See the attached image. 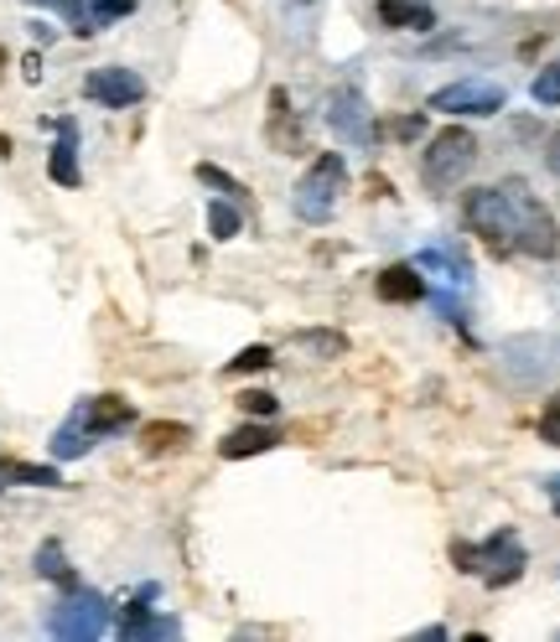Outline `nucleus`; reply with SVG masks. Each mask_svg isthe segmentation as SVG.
<instances>
[{
	"label": "nucleus",
	"mask_w": 560,
	"mask_h": 642,
	"mask_svg": "<svg viewBox=\"0 0 560 642\" xmlns=\"http://www.w3.org/2000/svg\"><path fill=\"white\" fill-rule=\"evenodd\" d=\"M503 197H509V208H514V244L519 255L530 259H556L560 255V228H556V213L530 192V181L524 177H509L499 181Z\"/></svg>",
	"instance_id": "1"
},
{
	"label": "nucleus",
	"mask_w": 560,
	"mask_h": 642,
	"mask_svg": "<svg viewBox=\"0 0 560 642\" xmlns=\"http://www.w3.org/2000/svg\"><path fill=\"white\" fill-rule=\"evenodd\" d=\"M472 166H478V135L462 130V125H446V130H436L431 140H425V150H421V181L436 197L452 192V187L468 177Z\"/></svg>",
	"instance_id": "2"
},
{
	"label": "nucleus",
	"mask_w": 560,
	"mask_h": 642,
	"mask_svg": "<svg viewBox=\"0 0 560 642\" xmlns=\"http://www.w3.org/2000/svg\"><path fill=\"white\" fill-rule=\"evenodd\" d=\"M343 192H348V166H343L337 150H327V156H317V166L296 181L291 208H296L302 224H327V218L337 213V197H343Z\"/></svg>",
	"instance_id": "3"
},
{
	"label": "nucleus",
	"mask_w": 560,
	"mask_h": 642,
	"mask_svg": "<svg viewBox=\"0 0 560 642\" xmlns=\"http://www.w3.org/2000/svg\"><path fill=\"white\" fill-rule=\"evenodd\" d=\"M462 218H468V228L488 244V249H493V255H519V244H514V208H509L503 187H478V192H468V203H462Z\"/></svg>",
	"instance_id": "4"
},
{
	"label": "nucleus",
	"mask_w": 560,
	"mask_h": 642,
	"mask_svg": "<svg viewBox=\"0 0 560 642\" xmlns=\"http://www.w3.org/2000/svg\"><path fill=\"white\" fill-rule=\"evenodd\" d=\"M47 632L52 638H68V642H94L109 632V601L99 596V591H78V585H68V596L52 606V616H47Z\"/></svg>",
	"instance_id": "5"
},
{
	"label": "nucleus",
	"mask_w": 560,
	"mask_h": 642,
	"mask_svg": "<svg viewBox=\"0 0 560 642\" xmlns=\"http://www.w3.org/2000/svg\"><path fill=\"white\" fill-rule=\"evenodd\" d=\"M524 570H530V554H524V544H519L514 529H499L488 544H478V575H483L488 591L514 585Z\"/></svg>",
	"instance_id": "6"
},
{
	"label": "nucleus",
	"mask_w": 560,
	"mask_h": 642,
	"mask_svg": "<svg viewBox=\"0 0 560 642\" xmlns=\"http://www.w3.org/2000/svg\"><path fill=\"white\" fill-rule=\"evenodd\" d=\"M327 130H333L343 146H358V150L374 146V115H369L364 93L353 89V83H337L333 99H327Z\"/></svg>",
	"instance_id": "7"
},
{
	"label": "nucleus",
	"mask_w": 560,
	"mask_h": 642,
	"mask_svg": "<svg viewBox=\"0 0 560 642\" xmlns=\"http://www.w3.org/2000/svg\"><path fill=\"white\" fill-rule=\"evenodd\" d=\"M503 83H488V78H462V83H446V89L431 93V109L436 115H462V120H472V115H499L503 109Z\"/></svg>",
	"instance_id": "8"
},
{
	"label": "nucleus",
	"mask_w": 560,
	"mask_h": 642,
	"mask_svg": "<svg viewBox=\"0 0 560 642\" xmlns=\"http://www.w3.org/2000/svg\"><path fill=\"white\" fill-rule=\"evenodd\" d=\"M83 93L105 109H130L146 99V78H140L136 68H94V73L83 78Z\"/></svg>",
	"instance_id": "9"
},
{
	"label": "nucleus",
	"mask_w": 560,
	"mask_h": 642,
	"mask_svg": "<svg viewBox=\"0 0 560 642\" xmlns=\"http://www.w3.org/2000/svg\"><path fill=\"white\" fill-rule=\"evenodd\" d=\"M275 425H265V419H249V425H239V431H228L224 441H218V456L224 462H244V456H265V451H275Z\"/></svg>",
	"instance_id": "10"
},
{
	"label": "nucleus",
	"mask_w": 560,
	"mask_h": 642,
	"mask_svg": "<svg viewBox=\"0 0 560 642\" xmlns=\"http://www.w3.org/2000/svg\"><path fill=\"white\" fill-rule=\"evenodd\" d=\"M47 177L58 181V187H78L83 171H78V125L73 120H58V146L47 156Z\"/></svg>",
	"instance_id": "11"
},
{
	"label": "nucleus",
	"mask_w": 560,
	"mask_h": 642,
	"mask_svg": "<svg viewBox=\"0 0 560 642\" xmlns=\"http://www.w3.org/2000/svg\"><path fill=\"white\" fill-rule=\"evenodd\" d=\"M379 300H425V280H421V265H384L379 269V280H374Z\"/></svg>",
	"instance_id": "12"
},
{
	"label": "nucleus",
	"mask_w": 560,
	"mask_h": 642,
	"mask_svg": "<svg viewBox=\"0 0 560 642\" xmlns=\"http://www.w3.org/2000/svg\"><path fill=\"white\" fill-rule=\"evenodd\" d=\"M83 419H89L94 435H115L125 425H136V409L120 394H99V399H83Z\"/></svg>",
	"instance_id": "13"
},
{
	"label": "nucleus",
	"mask_w": 560,
	"mask_h": 642,
	"mask_svg": "<svg viewBox=\"0 0 560 642\" xmlns=\"http://www.w3.org/2000/svg\"><path fill=\"white\" fill-rule=\"evenodd\" d=\"M379 21L390 31H436V11L425 0H379Z\"/></svg>",
	"instance_id": "14"
},
{
	"label": "nucleus",
	"mask_w": 560,
	"mask_h": 642,
	"mask_svg": "<svg viewBox=\"0 0 560 642\" xmlns=\"http://www.w3.org/2000/svg\"><path fill=\"white\" fill-rule=\"evenodd\" d=\"M94 441H99V435L89 431V419H83V404H78L73 415L58 425V435H52V456H58V462H78V456H83Z\"/></svg>",
	"instance_id": "15"
},
{
	"label": "nucleus",
	"mask_w": 560,
	"mask_h": 642,
	"mask_svg": "<svg viewBox=\"0 0 560 642\" xmlns=\"http://www.w3.org/2000/svg\"><path fill=\"white\" fill-rule=\"evenodd\" d=\"M187 441H193V431H187V425H177V419H151V425H140V446L151 451V456L183 451Z\"/></svg>",
	"instance_id": "16"
},
{
	"label": "nucleus",
	"mask_w": 560,
	"mask_h": 642,
	"mask_svg": "<svg viewBox=\"0 0 560 642\" xmlns=\"http://www.w3.org/2000/svg\"><path fill=\"white\" fill-rule=\"evenodd\" d=\"M21 482V487H62L58 466H37V462H0V487Z\"/></svg>",
	"instance_id": "17"
},
{
	"label": "nucleus",
	"mask_w": 560,
	"mask_h": 642,
	"mask_svg": "<svg viewBox=\"0 0 560 642\" xmlns=\"http://www.w3.org/2000/svg\"><path fill=\"white\" fill-rule=\"evenodd\" d=\"M271 135L286 150H302V135H296V120H291V93L286 89L271 93Z\"/></svg>",
	"instance_id": "18"
},
{
	"label": "nucleus",
	"mask_w": 560,
	"mask_h": 642,
	"mask_svg": "<svg viewBox=\"0 0 560 642\" xmlns=\"http://www.w3.org/2000/svg\"><path fill=\"white\" fill-rule=\"evenodd\" d=\"M415 265H421V269H441V275H446V285H456V290H468V285H472V269L462 265L456 255H446V249H421V255H415Z\"/></svg>",
	"instance_id": "19"
},
{
	"label": "nucleus",
	"mask_w": 560,
	"mask_h": 642,
	"mask_svg": "<svg viewBox=\"0 0 560 642\" xmlns=\"http://www.w3.org/2000/svg\"><path fill=\"white\" fill-rule=\"evenodd\" d=\"M120 638H177V622L171 616H146V612H125V622H120Z\"/></svg>",
	"instance_id": "20"
},
{
	"label": "nucleus",
	"mask_w": 560,
	"mask_h": 642,
	"mask_svg": "<svg viewBox=\"0 0 560 642\" xmlns=\"http://www.w3.org/2000/svg\"><path fill=\"white\" fill-rule=\"evenodd\" d=\"M37 575H42V581H58V585H73V570H68V560H62L58 539H47L42 550H37Z\"/></svg>",
	"instance_id": "21"
},
{
	"label": "nucleus",
	"mask_w": 560,
	"mask_h": 642,
	"mask_svg": "<svg viewBox=\"0 0 560 642\" xmlns=\"http://www.w3.org/2000/svg\"><path fill=\"white\" fill-rule=\"evenodd\" d=\"M208 234L218 244H228V239H239L244 234V218H239V208L234 203H213L208 208Z\"/></svg>",
	"instance_id": "22"
},
{
	"label": "nucleus",
	"mask_w": 560,
	"mask_h": 642,
	"mask_svg": "<svg viewBox=\"0 0 560 642\" xmlns=\"http://www.w3.org/2000/svg\"><path fill=\"white\" fill-rule=\"evenodd\" d=\"M296 343L312 347V353H327V358H348V337L343 332H296Z\"/></svg>",
	"instance_id": "23"
},
{
	"label": "nucleus",
	"mask_w": 560,
	"mask_h": 642,
	"mask_svg": "<svg viewBox=\"0 0 560 642\" xmlns=\"http://www.w3.org/2000/svg\"><path fill=\"white\" fill-rule=\"evenodd\" d=\"M530 93H534V105H546V109L560 105V62H546V68L534 73Z\"/></svg>",
	"instance_id": "24"
},
{
	"label": "nucleus",
	"mask_w": 560,
	"mask_h": 642,
	"mask_svg": "<svg viewBox=\"0 0 560 642\" xmlns=\"http://www.w3.org/2000/svg\"><path fill=\"white\" fill-rule=\"evenodd\" d=\"M140 0H89V27H109V21H120V16H130Z\"/></svg>",
	"instance_id": "25"
},
{
	"label": "nucleus",
	"mask_w": 560,
	"mask_h": 642,
	"mask_svg": "<svg viewBox=\"0 0 560 642\" xmlns=\"http://www.w3.org/2000/svg\"><path fill=\"white\" fill-rule=\"evenodd\" d=\"M271 363H275V353H271L265 343H255V347H244V353L228 363L224 374H228V378H234V374H259V368H271Z\"/></svg>",
	"instance_id": "26"
},
{
	"label": "nucleus",
	"mask_w": 560,
	"mask_h": 642,
	"mask_svg": "<svg viewBox=\"0 0 560 642\" xmlns=\"http://www.w3.org/2000/svg\"><path fill=\"white\" fill-rule=\"evenodd\" d=\"M42 6H52V11L68 21V27L78 31V37H94V27H89V6L83 0H42Z\"/></svg>",
	"instance_id": "27"
},
{
	"label": "nucleus",
	"mask_w": 560,
	"mask_h": 642,
	"mask_svg": "<svg viewBox=\"0 0 560 642\" xmlns=\"http://www.w3.org/2000/svg\"><path fill=\"white\" fill-rule=\"evenodd\" d=\"M239 409H244V415H255V419H271L275 409H281V399H275L271 388H244V394H239Z\"/></svg>",
	"instance_id": "28"
},
{
	"label": "nucleus",
	"mask_w": 560,
	"mask_h": 642,
	"mask_svg": "<svg viewBox=\"0 0 560 642\" xmlns=\"http://www.w3.org/2000/svg\"><path fill=\"white\" fill-rule=\"evenodd\" d=\"M197 181H203V187H218V192H224V197H244V187H239V181L228 177V171H218V166H208V161L197 166Z\"/></svg>",
	"instance_id": "29"
},
{
	"label": "nucleus",
	"mask_w": 560,
	"mask_h": 642,
	"mask_svg": "<svg viewBox=\"0 0 560 642\" xmlns=\"http://www.w3.org/2000/svg\"><path fill=\"white\" fill-rule=\"evenodd\" d=\"M540 435H546L550 446H560V394L546 404V415H540Z\"/></svg>",
	"instance_id": "30"
},
{
	"label": "nucleus",
	"mask_w": 560,
	"mask_h": 642,
	"mask_svg": "<svg viewBox=\"0 0 560 642\" xmlns=\"http://www.w3.org/2000/svg\"><path fill=\"white\" fill-rule=\"evenodd\" d=\"M452 560H456V570H462V575H478V544H462V539H456Z\"/></svg>",
	"instance_id": "31"
},
{
	"label": "nucleus",
	"mask_w": 560,
	"mask_h": 642,
	"mask_svg": "<svg viewBox=\"0 0 560 642\" xmlns=\"http://www.w3.org/2000/svg\"><path fill=\"white\" fill-rule=\"evenodd\" d=\"M394 135H400V140H415V135H421V115H410V120H394Z\"/></svg>",
	"instance_id": "32"
},
{
	"label": "nucleus",
	"mask_w": 560,
	"mask_h": 642,
	"mask_svg": "<svg viewBox=\"0 0 560 642\" xmlns=\"http://www.w3.org/2000/svg\"><path fill=\"white\" fill-rule=\"evenodd\" d=\"M21 73H27V83H37V78H42V58H37V52H27V62H21Z\"/></svg>",
	"instance_id": "33"
},
{
	"label": "nucleus",
	"mask_w": 560,
	"mask_h": 642,
	"mask_svg": "<svg viewBox=\"0 0 560 642\" xmlns=\"http://www.w3.org/2000/svg\"><path fill=\"white\" fill-rule=\"evenodd\" d=\"M546 497H550V508L560 513V472H556V477H546Z\"/></svg>",
	"instance_id": "34"
},
{
	"label": "nucleus",
	"mask_w": 560,
	"mask_h": 642,
	"mask_svg": "<svg viewBox=\"0 0 560 642\" xmlns=\"http://www.w3.org/2000/svg\"><path fill=\"white\" fill-rule=\"evenodd\" d=\"M415 638H421V642H446V638H452V632H446V628H421V632H415Z\"/></svg>",
	"instance_id": "35"
},
{
	"label": "nucleus",
	"mask_w": 560,
	"mask_h": 642,
	"mask_svg": "<svg viewBox=\"0 0 560 642\" xmlns=\"http://www.w3.org/2000/svg\"><path fill=\"white\" fill-rule=\"evenodd\" d=\"M546 161H550V171H556V177H560V135H556V140H550V150H546Z\"/></svg>",
	"instance_id": "36"
},
{
	"label": "nucleus",
	"mask_w": 560,
	"mask_h": 642,
	"mask_svg": "<svg viewBox=\"0 0 560 642\" xmlns=\"http://www.w3.org/2000/svg\"><path fill=\"white\" fill-rule=\"evenodd\" d=\"M0 62H6V52H0Z\"/></svg>",
	"instance_id": "37"
}]
</instances>
